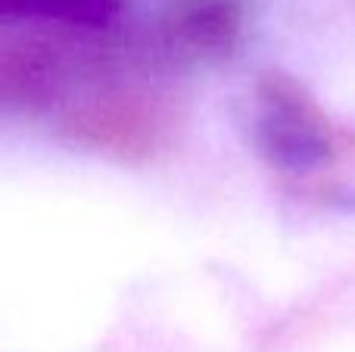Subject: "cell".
I'll return each instance as SVG.
<instances>
[{
  "instance_id": "cell-1",
  "label": "cell",
  "mask_w": 355,
  "mask_h": 352,
  "mask_svg": "<svg viewBox=\"0 0 355 352\" xmlns=\"http://www.w3.org/2000/svg\"><path fill=\"white\" fill-rule=\"evenodd\" d=\"M6 6H75L85 0H0Z\"/></svg>"
}]
</instances>
